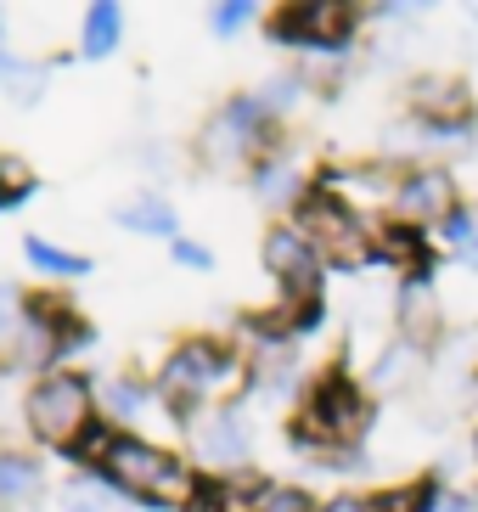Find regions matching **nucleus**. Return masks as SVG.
I'll return each mask as SVG.
<instances>
[{
    "instance_id": "39448f33",
    "label": "nucleus",
    "mask_w": 478,
    "mask_h": 512,
    "mask_svg": "<svg viewBox=\"0 0 478 512\" xmlns=\"http://www.w3.org/2000/svg\"><path fill=\"white\" fill-rule=\"evenodd\" d=\"M237 377V355L220 344V338H186L164 355L158 377H152V389L164 406H175L180 417H197V411L214 406V394L225 389Z\"/></svg>"
},
{
    "instance_id": "4be33fe9",
    "label": "nucleus",
    "mask_w": 478,
    "mask_h": 512,
    "mask_svg": "<svg viewBox=\"0 0 478 512\" xmlns=\"http://www.w3.org/2000/svg\"><path fill=\"white\" fill-rule=\"evenodd\" d=\"M34 192V169L23 152H0V209H12Z\"/></svg>"
},
{
    "instance_id": "423d86ee",
    "label": "nucleus",
    "mask_w": 478,
    "mask_h": 512,
    "mask_svg": "<svg viewBox=\"0 0 478 512\" xmlns=\"http://www.w3.org/2000/svg\"><path fill=\"white\" fill-rule=\"evenodd\" d=\"M23 428L51 451H74L96 428V389L79 372H51L23 394Z\"/></svg>"
},
{
    "instance_id": "b1692460",
    "label": "nucleus",
    "mask_w": 478,
    "mask_h": 512,
    "mask_svg": "<svg viewBox=\"0 0 478 512\" xmlns=\"http://www.w3.org/2000/svg\"><path fill=\"white\" fill-rule=\"evenodd\" d=\"M445 242H450V259H462L467 271H478V214L473 209H462L456 220H450Z\"/></svg>"
},
{
    "instance_id": "aec40b11",
    "label": "nucleus",
    "mask_w": 478,
    "mask_h": 512,
    "mask_svg": "<svg viewBox=\"0 0 478 512\" xmlns=\"http://www.w3.org/2000/svg\"><path fill=\"white\" fill-rule=\"evenodd\" d=\"M23 259H29L34 271H45V276H85L90 271L85 254L57 248V242H45V237H23Z\"/></svg>"
},
{
    "instance_id": "f8f14e48",
    "label": "nucleus",
    "mask_w": 478,
    "mask_h": 512,
    "mask_svg": "<svg viewBox=\"0 0 478 512\" xmlns=\"http://www.w3.org/2000/svg\"><path fill=\"white\" fill-rule=\"evenodd\" d=\"M411 119L428 124H473V96L456 74H422L411 85Z\"/></svg>"
},
{
    "instance_id": "7ed1b4c3",
    "label": "nucleus",
    "mask_w": 478,
    "mask_h": 512,
    "mask_svg": "<svg viewBox=\"0 0 478 512\" xmlns=\"http://www.w3.org/2000/svg\"><path fill=\"white\" fill-rule=\"evenodd\" d=\"M270 136H276V119H270L259 96H231L225 107H214L209 124L197 130V158L214 175H254L270 152Z\"/></svg>"
},
{
    "instance_id": "c756f323",
    "label": "nucleus",
    "mask_w": 478,
    "mask_h": 512,
    "mask_svg": "<svg viewBox=\"0 0 478 512\" xmlns=\"http://www.w3.org/2000/svg\"><path fill=\"white\" fill-rule=\"evenodd\" d=\"M321 512H377V496H355V490H344V496L321 501Z\"/></svg>"
},
{
    "instance_id": "a211bd4d",
    "label": "nucleus",
    "mask_w": 478,
    "mask_h": 512,
    "mask_svg": "<svg viewBox=\"0 0 478 512\" xmlns=\"http://www.w3.org/2000/svg\"><path fill=\"white\" fill-rule=\"evenodd\" d=\"M0 91L12 96L17 107H34L45 96V68L29 57H12V51H0Z\"/></svg>"
},
{
    "instance_id": "20e7f679",
    "label": "nucleus",
    "mask_w": 478,
    "mask_h": 512,
    "mask_svg": "<svg viewBox=\"0 0 478 512\" xmlns=\"http://www.w3.org/2000/svg\"><path fill=\"white\" fill-rule=\"evenodd\" d=\"M293 226H299V237L310 242L327 265H338V271H366V265H377V231L366 226V214L349 209L344 197L327 192L321 181H315L310 197L293 209Z\"/></svg>"
},
{
    "instance_id": "dca6fc26",
    "label": "nucleus",
    "mask_w": 478,
    "mask_h": 512,
    "mask_svg": "<svg viewBox=\"0 0 478 512\" xmlns=\"http://www.w3.org/2000/svg\"><path fill=\"white\" fill-rule=\"evenodd\" d=\"M40 490H45V467L34 456L0 451V512H17L29 501H40Z\"/></svg>"
},
{
    "instance_id": "9b49d317",
    "label": "nucleus",
    "mask_w": 478,
    "mask_h": 512,
    "mask_svg": "<svg viewBox=\"0 0 478 512\" xmlns=\"http://www.w3.org/2000/svg\"><path fill=\"white\" fill-rule=\"evenodd\" d=\"M394 316H400V338H411L417 349H434L439 332H445V310H439L434 276H400V293H394Z\"/></svg>"
},
{
    "instance_id": "1a4fd4ad",
    "label": "nucleus",
    "mask_w": 478,
    "mask_h": 512,
    "mask_svg": "<svg viewBox=\"0 0 478 512\" xmlns=\"http://www.w3.org/2000/svg\"><path fill=\"white\" fill-rule=\"evenodd\" d=\"M265 271L276 276L287 304H321V282H327V259L315 254L310 242L299 237V226L287 220V226H270L265 231Z\"/></svg>"
},
{
    "instance_id": "6e6552de",
    "label": "nucleus",
    "mask_w": 478,
    "mask_h": 512,
    "mask_svg": "<svg viewBox=\"0 0 478 512\" xmlns=\"http://www.w3.org/2000/svg\"><path fill=\"white\" fill-rule=\"evenodd\" d=\"M360 29V6H344V0H304V6H287L276 12L270 34L282 46H299V51H344Z\"/></svg>"
},
{
    "instance_id": "9d476101",
    "label": "nucleus",
    "mask_w": 478,
    "mask_h": 512,
    "mask_svg": "<svg viewBox=\"0 0 478 512\" xmlns=\"http://www.w3.org/2000/svg\"><path fill=\"white\" fill-rule=\"evenodd\" d=\"M192 451L203 467L220 473H248L254 462V428L242 417V406H209L192 417Z\"/></svg>"
},
{
    "instance_id": "f03ea898",
    "label": "nucleus",
    "mask_w": 478,
    "mask_h": 512,
    "mask_svg": "<svg viewBox=\"0 0 478 512\" xmlns=\"http://www.w3.org/2000/svg\"><path fill=\"white\" fill-rule=\"evenodd\" d=\"M96 473H102L113 490H124L130 501H152V507H192V496L203 490L197 473L180 462L175 451H164V445H152V439H141V434H119V428L107 439Z\"/></svg>"
},
{
    "instance_id": "5701e85b",
    "label": "nucleus",
    "mask_w": 478,
    "mask_h": 512,
    "mask_svg": "<svg viewBox=\"0 0 478 512\" xmlns=\"http://www.w3.org/2000/svg\"><path fill=\"white\" fill-rule=\"evenodd\" d=\"M248 512H321V507H315V496L299 490V484H265Z\"/></svg>"
},
{
    "instance_id": "412c9836",
    "label": "nucleus",
    "mask_w": 478,
    "mask_h": 512,
    "mask_svg": "<svg viewBox=\"0 0 478 512\" xmlns=\"http://www.w3.org/2000/svg\"><path fill=\"white\" fill-rule=\"evenodd\" d=\"M96 400H102V411H107V417L130 422V417H141V406H147V389H141L135 377H107Z\"/></svg>"
},
{
    "instance_id": "393cba45",
    "label": "nucleus",
    "mask_w": 478,
    "mask_h": 512,
    "mask_svg": "<svg viewBox=\"0 0 478 512\" xmlns=\"http://www.w3.org/2000/svg\"><path fill=\"white\" fill-rule=\"evenodd\" d=\"M422 512H478V496H467L456 484L422 479Z\"/></svg>"
},
{
    "instance_id": "7c9ffc66",
    "label": "nucleus",
    "mask_w": 478,
    "mask_h": 512,
    "mask_svg": "<svg viewBox=\"0 0 478 512\" xmlns=\"http://www.w3.org/2000/svg\"><path fill=\"white\" fill-rule=\"evenodd\" d=\"M473 456H478V428H473Z\"/></svg>"
},
{
    "instance_id": "6ab92c4d",
    "label": "nucleus",
    "mask_w": 478,
    "mask_h": 512,
    "mask_svg": "<svg viewBox=\"0 0 478 512\" xmlns=\"http://www.w3.org/2000/svg\"><path fill=\"white\" fill-rule=\"evenodd\" d=\"M62 512H130V496L96 473V479H74L62 490Z\"/></svg>"
},
{
    "instance_id": "0eeeda50",
    "label": "nucleus",
    "mask_w": 478,
    "mask_h": 512,
    "mask_svg": "<svg viewBox=\"0 0 478 512\" xmlns=\"http://www.w3.org/2000/svg\"><path fill=\"white\" fill-rule=\"evenodd\" d=\"M456 214H462V186H456V175L445 164H417L400 175L389 220H400L411 231H445Z\"/></svg>"
},
{
    "instance_id": "cd10ccee",
    "label": "nucleus",
    "mask_w": 478,
    "mask_h": 512,
    "mask_svg": "<svg viewBox=\"0 0 478 512\" xmlns=\"http://www.w3.org/2000/svg\"><path fill=\"white\" fill-rule=\"evenodd\" d=\"M254 17V6L248 0H225V6H214L209 12V29L220 34V40H231V34H242V23Z\"/></svg>"
},
{
    "instance_id": "ddd939ff",
    "label": "nucleus",
    "mask_w": 478,
    "mask_h": 512,
    "mask_svg": "<svg viewBox=\"0 0 478 512\" xmlns=\"http://www.w3.org/2000/svg\"><path fill=\"white\" fill-rule=\"evenodd\" d=\"M422 377H428V349H417L411 338H394V344L377 349L372 372H366V389H372V400H383V394L417 389Z\"/></svg>"
},
{
    "instance_id": "bb28decb",
    "label": "nucleus",
    "mask_w": 478,
    "mask_h": 512,
    "mask_svg": "<svg viewBox=\"0 0 478 512\" xmlns=\"http://www.w3.org/2000/svg\"><path fill=\"white\" fill-rule=\"evenodd\" d=\"M299 91H304V79H299V74H282V79H265L254 96H259V107H265L270 119H276V113H293Z\"/></svg>"
},
{
    "instance_id": "c85d7f7f",
    "label": "nucleus",
    "mask_w": 478,
    "mask_h": 512,
    "mask_svg": "<svg viewBox=\"0 0 478 512\" xmlns=\"http://www.w3.org/2000/svg\"><path fill=\"white\" fill-rule=\"evenodd\" d=\"M175 265H186V271H214V254L203 248V242H192V237H175Z\"/></svg>"
},
{
    "instance_id": "4468645a",
    "label": "nucleus",
    "mask_w": 478,
    "mask_h": 512,
    "mask_svg": "<svg viewBox=\"0 0 478 512\" xmlns=\"http://www.w3.org/2000/svg\"><path fill=\"white\" fill-rule=\"evenodd\" d=\"M310 186L315 181L299 169V158H287V152H270L265 164L254 169V192L270 209H299L304 197H310Z\"/></svg>"
},
{
    "instance_id": "f3484780",
    "label": "nucleus",
    "mask_w": 478,
    "mask_h": 512,
    "mask_svg": "<svg viewBox=\"0 0 478 512\" xmlns=\"http://www.w3.org/2000/svg\"><path fill=\"white\" fill-rule=\"evenodd\" d=\"M119 40H124V12L119 6H90L85 12V23H79V51H85L90 62H102V57H113L119 51Z\"/></svg>"
},
{
    "instance_id": "f257e3e1",
    "label": "nucleus",
    "mask_w": 478,
    "mask_h": 512,
    "mask_svg": "<svg viewBox=\"0 0 478 512\" xmlns=\"http://www.w3.org/2000/svg\"><path fill=\"white\" fill-rule=\"evenodd\" d=\"M372 417H377L372 389L355 383L349 372H327L321 383H310L304 411L293 417V445L310 456H349L372 434Z\"/></svg>"
},
{
    "instance_id": "a878e982",
    "label": "nucleus",
    "mask_w": 478,
    "mask_h": 512,
    "mask_svg": "<svg viewBox=\"0 0 478 512\" xmlns=\"http://www.w3.org/2000/svg\"><path fill=\"white\" fill-rule=\"evenodd\" d=\"M23 321H29V299H23L12 282H0V349H12V344H17Z\"/></svg>"
},
{
    "instance_id": "2eb2a0df",
    "label": "nucleus",
    "mask_w": 478,
    "mask_h": 512,
    "mask_svg": "<svg viewBox=\"0 0 478 512\" xmlns=\"http://www.w3.org/2000/svg\"><path fill=\"white\" fill-rule=\"evenodd\" d=\"M113 220L135 237H175V209L164 192H130L113 203Z\"/></svg>"
}]
</instances>
